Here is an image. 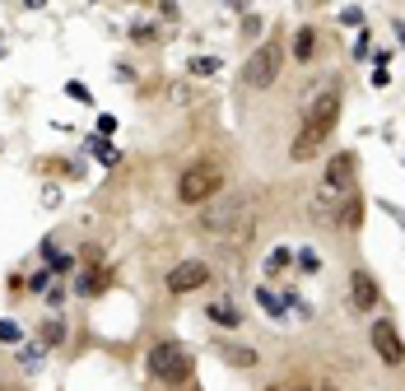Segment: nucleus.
Wrapping results in <instances>:
<instances>
[{"instance_id":"obj_14","label":"nucleus","mask_w":405,"mask_h":391,"mask_svg":"<svg viewBox=\"0 0 405 391\" xmlns=\"http://www.w3.org/2000/svg\"><path fill=\"white\" fill-rule=\"evenodd\" d=\"M89 149H94L98 163H108V168H112V163H122V149H117V144H108V140H89Z\"/></svg>"},{"instance_id":"obj_23","label":"nucleus","mask_w":405,"mask_h":391,"mask_svg":"<svg viewBox=\"0 0 405 391\" xmlns=\"http://www.w3.org/2000/svg\"><path fill=\"white\" fill-rule=\"evenodd\" d=\"M289 391H322V382H294Z\"/></svg>"},{"instance_id":"obj_18","label":"nucleus","mask_w":405,"mask_h":391,"mask_svg":"<svg viewBox=\"0 0 405 391\" xmlns=\"http://www.w3.org/2000/svg\"><path fill=\"white\" fill-rule=\"evenodd\" d=\"M19 363L24 368H38L42 363V344H19Z\"/></svg>"},{"instance_id":"obj_7","label":"nucleus","mask_w":405,"mask_h":391,"mask_svg":"<svg viewBox=\"0 0 405 391\" xmlns=\"http://www.w3.org/2000/svg\"><path fill=\"white\" fill-rule=\"evenodd\" d=\"M205 280H210V266H205V261H182V266H172V270H168V289H172V294L201 289Z\"/></svg>"},{"instance_id":"obj_1","label":"nucleus","mask_w":405,"mask_h":391,"mask_svg":"<svg viewBox=\"0 0 405 391\" xmlns=\"http://www.w3.org/2000/svg\"><path fill=\"white\" fill-rule=\"evenodd\" d=\"M256 224V201L247 191H219L201 210V233L215 242H247Z\"/></svg>"},{"instance_id":"obj_12","label":"nucleus","mask_w":405,"mask_h":391,"mask_svg":"<svg viewBox=\"0 0 405 391\" xmlns=\"http://www.w3.org/2000/svg\"><path fill=\"white\" fill-rule=\"evenodd\" d=\"M312 51H317V33H312V28H298L294 33V56H298V61H308Z\"/></svg>"},{"instance_id":"obj_25","label":"nucleus","mask_w":405,"mask_h":391,"mask_svg":"<svg viewBox=\"0 0 405 391\" xmlns=\"http://www.w3.org/2000/svg\"><path fill=\"white\" fill-rule=\"evenodd\" d=\"M224 5H229V10H247V0H224Z\"/></svg>"},{"instance_id":"obj_13","label":"nucleus","mask_w":405,"mask_h":391,"mask_svg":"<svg viewBox=\"0 0 405 391\" xmlns=\"http://www.w3.org/2000/svg\"><path fill=\"white\" fill-rule=\"evenodd\" d=\"M224 65L215 61V56H196V61H187V75H201V79H210V75H219Z\"/></svg>"},{"instance_id":"obj_15","label":"nucleus","mask_w":405,"mask_h":391,"mask_svg":"<svg viewBox=\"0 0 405 391\" xmlns=\"http://www.w3.org/2000/svg\"><path fill=\"white\" fill-rule=\"evenodd\" d=\"M256 303H261L270 317H284V303H280V294H270V289H256Z\"/></svg>"},{"instance_id":"obj_10","label":"nucleus","mask_w":405,"mask_h":391,"mask_svg":"<svg viewBox=\"0 0 405 391\" xmlns=\"http://www.w3.org/2000/svg\"><path fill=\"white\" fill-rule=\"evenodd\" d=\"M215 354H219L224 363H233V368H256V363H261V354H256V349H247V344H233V340H219Z\"/></svg>"},{"instance_id":"obj_24","label":"nucleus","mask_w":405,"mask_h":391,"mask_svg":"<svg viewBox=\"0 0 405 391\" xmlns=\"http://www.w3.org/2000/svg\"><path fill=\"white\" fill-rule=\"evenodd\" d=\"M396 38H401V47H405V19H396Z\"/></svg>"},{"instance_id":"obj_9","label":"nucleus","mask_w":405,"mask_h":391,"mask_svg":"<svg viewBox=\"0 0 405 391\" xmlns=\"http://www.w3.org/2000/svg\"><path fill=\"white\" fill-rule=\"evenodd\" d=\"M377 298H382V289H377V280L368 275V270H354L349 275V303H354L358 313H373Z\"/></svg>"},{"instance_id":"obj_2","label":"nucleus","mask_w":405,"mask_h":391,"mask_svg":"<svg viewBox=\"0 0 405 391\" xmlns=\"http://www.w3.org/2000/svg\"><path fill=\"white\" fill-rule=\"evenodd\" d=\"M336 122H340V84H336V89H327L322 98H312V103H308V112H303V126H298L294 144H289V158H294V163L312 158L317 149H322V144L331 140Z\"/></svg>"},{"instance_id":"obj_26","label":"nucleus","mask_w":405,"mask_h":391,"mask_svg":"<svg viewBox=\"0 0 405 391\" xmlns=\"http://www.w3.org/2000/svg\"><path fill=\"white\" fill-rule=\"evenodd\" d=\"M0 56H5V42H0Z\"/></svg>"},{"instance_id":"obj_21","label":"nucleus","mask_w":405,"mask_h":391,"mask_svg":"<svg viewBox=\"0 0 405 391\" xmlns=\"http://www.w3.org/2000/svg\"><path fill=\"white\" fill-rule=\"evenodd\" d=\"M0 340H5V344H19V340H24V331H19L15 322H0Z\"/></svg>"},{"instance_id":"obj_11","label":"nucleus","mask_w":405,"mask_h":391,"mask_svg":"<svg viewBox=\"0 0 405 391\" xmlns=\"http://www.w3.org/2000/svg\"><path fill=\"white\" fill-rule=\"evenodd\" d=\"M205 313H210V322H219V326H229V331L242 326V313H238V303H233V298H215V303H210Z\"/></svg>"},{"instance_id":"obj_17","label":"nucleus","mask_w":405,"mask_h":391,"mask_svg":"<svg viewBox=\"0 0 405 391\" xmlns=\"http://www.w3.org/2000/svg\"><path fill=\"white\" fill-rule=\"evenodd\" d=\"M358 219H363V205L349 201V205L340 210V228H358Z\"/></svg>"},{"instance_id":"obj_4","label":"nucleus","mask_w":405,"mask_h":391,"mask_svg":"<svg viewBox=\"0 0 405 391\" xmlns=\"http://www.w3.org/2000/svg\"><path fill=\"white\" fill-rule=\"evenodd\" d=\"M144 368H149V377H158V382H187L191 349L182 340H158L154 349L144 354Z\"/></svg>"},{"instance_id":"obj_19","label":"nucleus","mask_w":405,"mask_h":391,"mask_svg":"<svg viewBox=\"0 0 405 391\" xmlns=\"http://www.w3.org/2000/svg\"><path fill=\"white\" fill-rule=\"evenodd\" d=\"M298 261H303V275H317V270H322V256H317L312 247H303V251H298Z\"/></svg>"},{"instance_id":"obj_8","label":"nucleus","mask_w":405,"mask_h":391,"mask_svg":"<svg viewBox=\"0 0 405 391\" xmlns=\"http://www.w3.org/2000/svg\"><path fill=\"white\" fill-rule=\"evenodd\" d=\"M373 349H377L382 363H401L405 359V344H401V335H396L391 322H373Z\"/></svg>"},{"instance_id":"obj_20","label":"nucleus","mask_w":405,"mask_h":391,"mask_svg":"<svg viewBox=\"0 0 405 391\" xmlns=\"http://www.w3.org/2000/svg\"><path fill=\"white\" fill-rule=\"evenodd\" d=\"M65 340V326L61 322H47V331H42V344H61Z\"/></svg>"},{"instance_id":"obj_5","label":"nucleus","mask_w":405,"mask_h":391,"mask_svg":"<svg viewBox=\"0 0 405 391\" xmlns=\"http://www.w3.org/2000/svg\"><path fill=\"white\" fill-rule=\"evenodd\" d=\"M280 61H284V51L280 42H261V51L247 61V70H242V79H247L251 89H270L275 79H280Z\"/></svg>"},{"instance_id":"obj_16","label":"nucleus","mask_w":405,"mask_h":391,"mask_svg":"<svg viewBox=\"0 0 405 391\" xmlns=\"http://www.w3.org/2000/svg\"><path fill=\"white\" fill-rule=\"evenodd\" d=\"M289 261H294V251H289V247H275V251H270V256H265V270L275 275V270H284V266H289Z\"/></svg>"},{"instance_id":"obj_3","label":"nucleus","mask_w":405,"mask_h":391,"mask_svg":"<svg viewBox=\"0 0 405 391\" xmlns=\"http://www.w3.org/2000/svg\"><path fill=\"white\" fill-rule=\"evenodd\" d=\"M224 187H229V172L219 168L215 158H201V163L182 168V177H177V201H182V205H205Z\"/></svg>"},{"instance_id":"obj_22","label":"nucleus","mask_w":405,"mask_h":391,"mask_svg":"<svg viewBox=\"0 0 405 391\" xmlns=\"http://www.w3.org/2000/svg\"><path fill=\"white\" fill-rule=\"evenodd\" d=\"M98 289H103V275H94V270H89V275L79 280V294H98Z\"/></svg>"},{"instance_id":"obj_6","label":"nucleus","mask_w":405,"mask_h":391,"mask_svg":"<svg viewBox=\"0 0 405 391\" xmlns=\"http://www.w3.org/2000/svg\"><path fill=\"white\" fill-rule=\"evenodd\" d=\"M354 154L349 149H340V154L327 163V177H322V187H327V196H345V191H354Z\"/></svg>"}]
</instances>
